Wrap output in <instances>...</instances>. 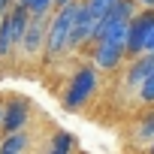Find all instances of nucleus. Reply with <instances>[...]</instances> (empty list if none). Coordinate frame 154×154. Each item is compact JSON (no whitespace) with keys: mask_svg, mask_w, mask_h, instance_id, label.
I'll return each instance as SVG.
<instances>
[{"mask_svg":"<svg viewBox=\"0 0 154 154\" xmlns=\"http://www.w3.org/2000/svg\"><path fill=\"white\" fill-rule=\"evenodd\" d=\"M79 12H82V0L79 3H66L60 9H54V15L48 18V33H45V57H57L66 51V42L72 36V27L79 21Z\"/></svg>","mask_w":154,"mask_h":154,"instance_id":"obj_1","label":"nucleus"},{"mask_svg":"<svg viewBox=\"0 0 154 154\" xmlns=\"http://www.w3.org/2000/svg\"><path fill=\"white\" fill-rule=\"evenodd\" d=\"M97 88H100V72L94 69V63L79 66V69L69 75L66 88H63V97H60L63 109H66V112H79V109L97 94Z\"/></svg>","mask_w":154,"mask_h":154,"instance_id":"obj_2","label":"nucleus"},{"mask_svg":"<svg viewBox=\"0 0 154 154\" xmlns=\"http://www.w3.org/2000/svg\"><path fill=\"white\" fill-rule=\"evenodd\" d=\"M151 24H154V9H139V12L130 18V24H127V39H124V57H127V60H133V57L142 54V45H145V36H148Z\"/></svg>","mask_w":154,"mask_h":154,"instance_id":"obj_3","label":"nucleus"},{"mask_svg":"<svg viewBox=\"0 0 154 154\" xmlns=\"http://www.w3.org/2000/svg\"><path fill=\"white\" fill-rule=\"evenodd\" d=\"M30 121V103L24 97H9L3 100V115H0V136H12L27 130Z\"/></svg>","mask_w":154,"mask_h":154,"instance_id":"obj_4","label":"nucleus"},{"mask_svg":"<svg viewBox=\"0 0 154 154\" xmlns=\"http://www.w3.org/2000/svg\"><path fill=\"white\" fill-rule=\"evenodd\" d=\"M48 18H51V15H30V24H27V30H24V39H21L18 51H24L27 57H36V54L45 48Z\"/></svg>","mask_w":154,"mask_h":154,"instance_id":"obj_5","label":"nucleus"},{"mask_svg":"<svg viewBox=\"0 0 154 154\" xmlns=\"http://www.w3.org/2000/svg\"><path fill=\"white\" fill-rule=\"evenodd\" d=\"M124 45L115 42H94V69L97 72H112L124 63Z\"/></svg>","mask_w":154,"mask_h":154,"instance_id":"obj_6","label":"nucleus"},{"mask_svg":"<svg viewBox=\"0 0 154 154\" xmlns=\"http://www.w3.org/2000/svg\"><path fill=\"white\" fill-rule=\"evenodd\" d=\"M151 69H154V54H139V57H133L130 66H127V75H124V85L139 91Z\"/></svg>","mask_w":154,"mask_h":154,"instance_id":"obj_7","label":"nucleus"},{"mask_svg":"<svg viewBox=\"0 0 154 154\" xmlns=\"http://www.w3.org/2000/svg\"><path fill=\"white\" fill-rule=\"evenodd\" d=\"M27 148H30V133L27 130L0 139V154H27Z\"/></svg>","mask_w":154,"mask_h":154,"instance_id":"obj_8","label":"nucleus"},{"mask_svg":"<svg viewBox=\"0 0 154 154\" xmlns=\"http://www.w3.org/2000/svg\"><path fill=\"white\" fill-rule=\"evenodd\" d=\"M75 151V136L66 130H57L48 142V154H72Z\"/></svg>","mask_w":154,"mask_h":154,"instance_id":"obj_9","label":"nucleus"},{"mask_svg":"<svg viewBox=\"0 0 154 154\" xmlns=\"http://www.w3.org/2000/svg\"><path fill=\"white\" fill-rule=\"evenodd\" d=\"M18 6H24L30 15H51L54 9V0H15Z\"/></svg>","mask_w":154,"mask_h":154,"instance_id":"obj_10","label":"nucleus"},{"mask_svg":"<svg viewBox=\"0 0 154 154\" xmlns=\"http://www.w3.org/2000/svg\"><path fill=\"white\" fill-rule=\"evenodd\" d=\"M115 3H118V0H82V6H85L88 15H94V18H103Z\"/></svg>","mask_w":154,"mask_h":154,"instance_id":"obj_11","label":"nucleus"},{"mask_svg":"<svg viewBox=\"0 0 154 154\" xmlns=\"http://www.w3.org/2000/svg\"><path fill=\"white\" fill-rule=\"evenodd\" d=\"M136 142H154V115H145L139 124H136Z\"/></svg>","mask_w":154,"mask_h":154,"instance_id":"obj_12","label":"nucleus"},{"mask_svg":"<svg viewBox=\"0 0 154 154\" xmlns=\"http://www.w3.org/2000/svg\"><path fill=\"white\" fill-rule=\"evenodd\" d=\"M139 100H142V103H148V106L154 103V69L148 72V79H145V82H142V88H139Z\"/></svg>","mask_w":154,"mask_h":154,"instance_id":"obj_13","label":"nucleus"},{"mask_svg":"<svg viewBox=\"0 0 154 154\" xmlns=\"http://www.w3.org/2000/svg\"><path fill=\"white\" fill-rule=\"evenodd\" d=\"M142 54H154V24H151V30H148V36H145V45H142Z\"/></svg>","mask_w":154,"mask_h":154,"instance_id":"obj_14","label":"nucleus"},{"mask_svg":"<svg viewBox=\"0 0 154 154\" xmlns=\"http://www.w3.org/2000/svg\"><path fill=\"white\" fill-rule=\"evenodd\" d=\"M12 6H15V0H0V18H3V15H6Z\"/></svg>","mask_w":154,"mask_h":154,"instance_id":"obj_15","label":"nucleus"},{"mask_svg":"<svg viewBox=\"0 0 154 154\" xmlns=\"http://www.w3.org/2000/svg\"><path fill=\"white\" fill-rule=\"evenodd\" d=\"M136 6H145V9H154V0H133Z\"/></svg>","mask_w":154,"mask_h":154,"instance_id":"obj_16","label":"nucleus"},{"mask_svg":"<svg viewBox=\"0 0 154 154\" xmlns=\"http://www.w3.org/2000/svg\"><path fill=\"white\" fill-rule=\"evenodd\" d=\"M66 3H79V0H54V9H60V6H66Z\"/></svg>","mask_w":154,"mask_h":154,"instance_id":"obj_17","label":"nucleus"},{"mask_svg":"<svg viewBox=\"0 0 154 154\" xmlns=\"http://www.w3.org/2000/svg\"><path fill=\"white\" fill-rule=\"evenodd\" d=\"M0 115H3V97H0Z\"/></svg>","mask_w":154,"mask_h":154,"instance_id":"obj_18","label":"nucleus"},{"mask_svg":"<svg viewBox=\"0 0 154 154\" xmlns=\"http://www.w3.org/2000/svg\"><path fill=\"white\" fill-rule=\"evenodd\" d=\"M148 154H154V142H151V148H148Z\"/></svg>","mask_w":154,"mask_h":154,"instance_id":"obj_19","label":"nucleus"}]
</instances>
